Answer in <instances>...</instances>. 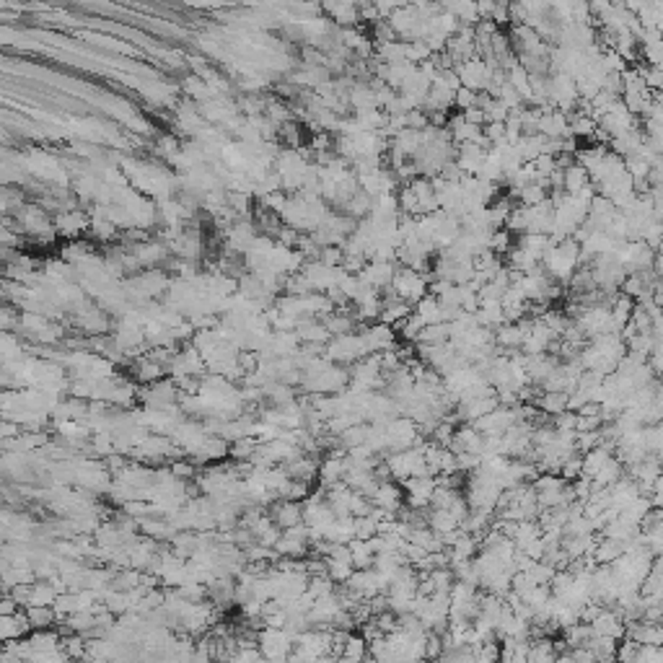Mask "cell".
<instances>
[{
    "label": "cell",
    "mask_w": 663,
    "mask_h": 663,
    "mask_svg": "<svg viewBox=\"0 0 663 663\" xmlns=\"http://www.w3.org/2000/svg\"><path fill=\"white\" fill-rule=\"evenodd\" d=\"M371 503L378 505V508H386V511H391V513H399V511H402V490H399L396 484H391L389 480L378 482Z\"/></svg>",
    "instance_id": "5b68a950"
},
{
    "label": "cell",
    "mask_w": 663,
    "mask_h": 663,
    "mask_svg": "<svg viewBox=\"0 0 663 663\" xmlns=\"http://www.w3.org/2000/svg\"><path fill=\"white\" fill-rule=\"evenodd\" d=\"M415 314H418L420 319L425 321V324H438V321H443V316H440V303L436 296H430V293H425L422 298L415 303Z\"/></svg>",
    "instance_id": "7c38bea8"
},
{
    "label": "cell",
    "mask_w": 663,
    "mask_h": 663,
    "mask_svg": "<svg viewBox=\"0 0 663 663\" xmlns=\"http://www.w3.org/2000/svg\"><path fill=\"white\" fill-rule=\"evenodd\" d=\"M440 651H443V638L436 635V632H428V638H425V658H438Z\"/></svg>",
    "instance_id": "603a6c76"
},
{
    "label": "cell",
    "mask_w": 663,
    "mask_h": 663,
    "mask_svg": "<svg viewBox=\"0 0 663 663\" xmlns=\"http://www.w3.org/2000/svg\"><path fill=\"white\" fill-rule=\"evenodd\" d=\"M394 272H396V262H365L363 269L358 272V280H360L363 285L384 290L386 285L391 283Z\"/></svg>",
    "instance_id": "3957f363"
},
{
    "label": "cell",
    "mask_w": 663,
    "mask_h": 663,
    "mask_svg": "<svg viewBox=\"0 0 663 663\" xmlns=\"http://www.w3.org/2000/svg\"><path fill=\"white\" fill-rule=\"evenodd\" d=\"M611 453L606 449H601V446H596V449L586 451L583 456H580V464H583V474H589V477H593L596 471L601 469V464L609 459Z\"/></svg>",
    "instance_id": "2e32d148"
},
{
    "label": "cell",
    "mask_w": 663,
    "mask_h": 663,
    "mask_svg": "<svg viewBox=\"0 0 663 663\" xmlns=\"http://www.w3.org/2000/svg\"><path fill=\"white\" fill-rule=\"evenodd\" d=\"M363 658H368V642H365L363 635H353L350 632V638L345 640V648H343V655H340V661H363Z\"/></svg>",
    "instance_id": "5bb4252c"
},
{
    "label": "cell",
    "mask_w": 663,
    "mask_h": 663,
    "mask_svg": "<svg viewBox=\"0 0 663 663\" xmlns=\"http://www.w3.org/2000/svg\"><path fill=\"white\" fill-rule=\"evenodd\" d=\"M518 246L542 262V257H544L547 249L552 246V241H549V234H521L518 236Z\"/></svg>",
    "instance_id": "30bf717a"
},
{
    "label": "cell",
    "mask_w": 663,
    "mask_h": 663,
    "mask_svg": "<svg viewBox=\"0 0 663 663\" xmlns=\"http://www.w3.org/2000/svg\"><path fill=\"white\" fill-rule=\"evenodd\" d=\"M374 622H376V627L384 632V635L386 632L399 630V620H396V614L391 609H384V611H378V614H374Z\"/></svg>",
    "instance_id": "7402d4cb"
},
{
    "label": "cell",
    "mask_w": 663,
    "mask_h": 663,
    "mask_svg": "<svg viewBox=\"0 0 663 663\" xmlns=\"http://www.w3.org/2000/svg\"><path fill=\"white\" fill-rule=\"evenodd\" d=\"M589 184H591V176H589V172H586L583 163L573 161L570 166L562 169V192L575 194V192H580L583 187H589Z\"/></svg>",
    "instance_id": "8992f818"
},
{
    "label": "cell",
    "mask_w": 663,
    "mask_h": 663,
    "mask_svg": "<svg viewBox=\"0 0 663 663\" xmlns=\"http://www.w3.org/2000/svg\"><path fill=\"white\" fill-rule=\"evenodd\" d=\"M347 547H350V555H353L355 567H374V552H371V547H368L365 539L353 536V539L347 542Z\"/></svg>",
    "instance_id": "9a60e30c"
},
{
    "label": "cell",
    "mask_w": 663,
    "mask_h": 663,
    "mask_svg": "<svg viewBox=\"0 0 663 663\" xmlns=\"http://www.w3.org/2000/svg\"><path fill=\"white\" fill-rule=\"evenodd\" d=\"M622 474H624L622 461L617 459V456H609V459L601 464V469L596 471L591 480H593V487H609V484H614V482L620 480Z\"/></svg>",
    "instance_id": "9c48e42d"
},
{
    "label": "cell",
    "mask_w": 663,
    "mask_h": 663,
    "mask_svg": "<svg viewBox=\"0 0 663 663\" xmlns=\"http://www.w3.org/2000/svg\"><path fill=\"white\" fill-rule=\"evenodd\" d=\"M425 524L436 531V534H446V531H453V529H459V521L451 516L449 508H433V513L428 516V521Z\"/></svg>",
    "instance_id": "4fadbf2b"
},
{
    "label": "cell",
    "mask_w": 663,
    "mask_h": 663,
    "mask_svg": "<svg viewBox=\"0 0 663 663\" xmlns=\"http://www.w3.org/2000/svg\"><path fill=\"white\" fill-rule=\"evenodd\" d=\"M632 663H663V651L661 645H648L640 642L638 651H635V661Z\"/></svg>",
    "instance_id": "d6986e66"
},
{
    "label": "cell",
    "mask_w": 663,
    "mask_h": 663,
    "mask_svg": "<svg viewBox=\"0 0 663 663\" xmlns=\"http://www.w3.org/2000/svg\"><path fill=\"white\" fill-rule=\"evenodd\" d=\"M474 104H477V91H471V88L467 86H459L453 91V107L459 109V112L474 107Z\"/></svg>",
    "instance_id": "44dd1931"
},
{
    "label": "cell",
    "mask_w": 663,
    "mask_h": 663,
    "mask_svg": "<svg viewBox=\"0 0 663 663\" xmlns=\"http://www.w3.org/2000/svg\"><path fill=\"white\" fill-rule=\"evenodd\" d=\"M620 555H622V542H617V539H606V536H599V539H596V547H593V552H591V557H593L596 565H611Z\"/></svg>",
    "instance_id": "ba28073f"
},
{
    "label": "cell",
    "mask_w": 663,
    "mask_h": 663,
    "mask_svg": "<svg viewBox=\"0 0 663 663\" xmlns=\"http://www.w3.org/2000/svg\"><path fill=\"white\" fill-rule=\"evenodd\" d=\"M360 340H363L365 345V353H381V350H389V347H394V337L396 332L394 327H389V324H365V327H360Z\"/></svg>",
    "instance_id": "7a4b0ae2"
},
{
    "label": "cell",
    "mask_w": 663,
    "mask_h": 663,
    "mask_svg": "<svg viewBox=\"0 0 663 663\" xmlns=\"http://www.w3.org/2000/svg\"><path fill=\"white\" fill-rule=\"evenodd\" d=\"M316 259H319L321 265H327V267H340L343 265V259H345V252H343V246H321L319 249V254H316Z\"/></svg>",
    "instance_id": "ffe728a7"
},
{
    "label": "cell",
    "mask_w": 663,
    "mask_h": 663,
    "mask_svg": "<svg viewBox=\"0 0 663 663\" xmlns=\"http://www.w3.org/2000/svg\"><path fill=\"white\" fill-rule=\"evenodd\" d=\"M327 560V575L337 583V586H343L347 578L353 575L355 565L353 562H347V560H332V557H324Z\"/></svg>",
    "instance_id": "ac0fdd59"
},
{
    "label": "cell",
    "mask_w": 663,
    "mask_h": 663,
    "mask_svg": "<svg viewBox=\"0 0 663 663\" xmlns=\"http://www.w3.org/2000/svg\"><path fill=\"white\" fill-rule=\"evenodd\" d=\"M345 474V456L343 459H334V456H327V459L319 464V482L321 487H329L334 482H340Z\"/></svg>",
    "instance_id": "8fae6325"
},
{
    "label": "cell",
    "mask_w": 663,
    "mask_h": 663,
    "mask_svg": "<svg viewBox=\"0 0 663 663\" xmlns=\"http://www.w3.org/2000/svg\"><path fill=\"white\" fill-rule=\"evenodd\" d=\"M272 521H275L278 529H290V526L300 524V521H303V505H300V500H285V503H280L278 508H275V513H272Z\"/></svg>",
    "instance_id": "52a82bcc"
},
{
    "label": "cell",
    "mask_w": 663,
    "mask_h": 663,
    "mask_svg": "<svg viewBox=\"0 0 663 663\" xmlns=\"http://www.w3.org/2000/svg\"><path fill=\"white\" fill-rule=\"evenodd\" d=\"M589 624H591V632H593V635H606V638H617V640L624 638L622 617L614 609H609V606H604V609H601Z\"/></svg>",
    "instance_id": "277c9868"
},
{
    "label": "cell",
    "mask_w": 663,
    "mask_h": 663,
    "mask_svg": "<svg viewBox=\"0 0 663 663\" xmlns=\"http://www.w3.org/2000/svg\"><path fill=\"white\" fill-rule=\"evenodd\" d=\"M365 433H368V422H355L350 428H345L337 438H340V446H343V449L350 451L353 446L365 443Z\"/></svg>",
    "instance_id": "e0dca14e"
},
{
    "label": "cell",
    "mask_w": 663,
    "mask_h": 663,
    "mask_svg": "<svg viewBox=\"0 0 663 663\" xmlns=\"http://www.w3.org/2000/svg\"><path fill=\"white\" fill-rule=\"evenodd\" d=\"M386 288L391 290L399 300H405V303L412 306V303H418L428 293V278L412 267H396L394 278H391V283Z\"/></svg>",
    "instance_id": "6da1fadb"
},
{
    "label": "cell",
    "mask_w": 663,
    "mask_h": 663,
    "mask_svg": "<svg viewBox=\"0 0 663 663\" xmlns=\"http://www.w3.org/2000/svg\"><path fill=\"white\" fill-rule=\"evenodd\" d=\"M29 617L34 620V624H37V627H47V624L52 622L54 614L50 609H32V614H29Z\"/></svg>",
    "instance_id": "cb8c5ba5"
}]
</instances>
